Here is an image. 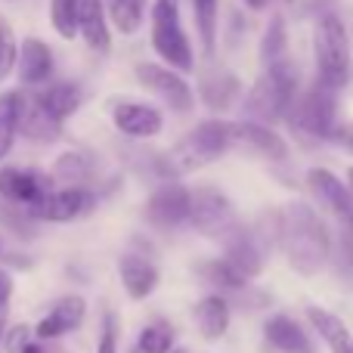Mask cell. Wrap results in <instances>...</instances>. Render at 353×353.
<instances>
[{"label": "cell", "instance_id": "obj_1", "mask_svg": "<svg viewBox=\"0 0 353 353\" xmlns=\"http://www.w3.org/2000/svg\"><path fill=\"white\" fill-rule=\"evenodd\" d=\"M276 242L301 276H316L332 261V236L319 214L304 201H292L276 214Z\"/></svg>", "mask_w": 353, "mask_h": 353}, {"label": "cell", "instance_id": "obj_2", "mask_svg": "<svg viewBox=\"0 0 353 353\" xmlns=\"http://www.w3.org/2000/svg\"><path fill=\"white\" fill-rule=\"evenodd\" d=\"M230 121H217V118H208V121L195 124L180 143H174L165 155L159 159V174L165 180H176V176H186L201 171L205 165L217 161L223 152H230Z\"/></svg>", "mask_w": 353, "mask_h": 353}, {"label": "cell", "instance_id": "obj_3", "mask_svg": "<svg viewBox=\"0 0 353 353\" xmlns=\"http://www.w3.org/2000/svg\"><path fill=\"white\" fill-rule=\"evenodd\" d=\"M298 84H301L298 65L288 56L270 62L267 72L257 78V84L245 97L248 121H261V124L282 121L288 115V109L294 105V99H298Z\"/></svg>", "mask_w": 353, "mask_h": 353}, {"label": "cell", "instance_id": "obj_4", "mask_svg": "<svg viewBox=\"0 0 353 353\" xmlns=\"http://www.w3.org/2000/svg\"><path fill=\"white\" fill-rule=\"evenodd\" d=\"M313 56L316 81L332 90H341L350 81V34L335 12H323L313 28Z\"/></svg>", "mask_w": 353, "mask_h": 353}, {"label": "cell", "instance_id": "obj_5", "mask_svg": "<svg viewBox=\"0 0 353 353\" xmlns=\"http://www.w3.org/2000/svg\"><path fill=\"white\" fill-rule=\"evenodd\" d=\"M149 22H152V50L159 53V59L174 72H192L195 53L192 41L180 25L176 0H155L149 6Z\"/></svg>", "mask_w": 353, "mask_h": 353}, {"label": "cell", "instance_id": "obj_6", "mask_svg": "<svg viewBox=\"0 0 353 353\" xmlns=\"http://www.w3.org/2000/svg\"><path fill=\"white\" fill-rule=\"evenodd\" d=\"M338 90L313 81L307 93H298L294 105L288 109L285 121L298 130L304 140L310 143H325L335 137V118H338Z\"/></svg>", "mask_w": 353, "mask_h": 353}, {"label": "cell", "instance_id": "obj_7", "mask_svg": "<svg viewBox=\"0 0 353 353\" xmlns=\"http://www.w3.org/2000/svg\"><path fill=\"white\" fill-rule=\"evenodd\" d=\"M189 223L201 232V236L214 239V242H230L242 226L236 220V211H232L230 199H226L220 189L201 186L195 192H189Z\"/></svg>", "mask_w": 353, "mask_h": 353}, {"label": "cell", "instance_id": "obj_8", "mask_svg": "<svg viewBox=\"0 0 353 353\" xmlns=\"http://www.w3.org/2000/svg\"><path fill=\"white\" fill-rule=\"evenodd\" d=\"M134 78L140 81L149 93L165 99V103L171 105L174 112H180V115H189V112L195 109L192 87H189L186 78H183L180 72H174V68L161 65V62H140V65L134 68Z\"/></svg>", "mask_w": 353, "mask_h": 353}, {"label": "cell", "instance_id": "obj_9", "mask_svg": "<svg viewBox=\"0 0 353 353\" xmlns=\"http://www.w3.org/2000/svg\"><path fill=\"white\" fill-rule=\"evenodd\" d=\"M97 205V195L87 186H62V189H50L34 208H28V214L41 223H72V220L84 217L93 211Z\"/></svg>", "mask_w": 353, "mask_h": 353}, {"label": "cell", "instance_id": "obj_10", "mask_svg": "<svg viewBox=\"0 0 353 353\" xmlns=\"http://www.w3.org/2000/svg\"><path fill=\"white\" fill-rule=\"evenodd\" d=\"M230 146L245 149V152L261 155V159H270V161H285L288 159L285 140H282L270 124L248 121V118H245V121L230 124Z\"/></svg>", "mask_w": 353, "mask_h": 353}, {"label": "cell", "instance_id": "obj_11", "mask_svg": "<svg viewBox=\"0 0 353 353\" xmlns=\"http://www.w3.org/2000/svg\"><path fill=\"white\" fill-rule=\"evenodd\" d=\"M53 189V180L41 171L28 168H0V199L19 208H34Z\"/></svg>", "mask_w": 353, "mask_h": 353}, {"label": "cell", "instance_id": "obj_12", "mask_svg": "<svg viewBox=\"0 0 353 353\" xmlns=\"http://www.w3.org/2000/svg\"><path fill=\"white\" fill-rule=\"evenodd\" d=\"M189 217V189L176 180H168L149 195L146 201V220L159 230H174L186 223Z\"/></svg>", "mask_w": 353, "mask_h": 353}, {"label": "cell", "instance_id": "obj_13", "mask_svg": "<svg viewBox=\"0 0 353 353\" xmlns=\"http://www.w3.org/2000/svg\"><path fill=\"white\" fill-rule=\"evenodd\" d=\"M112 121H115V128L121 130L124 137H130V140H152V137H159L161 128H165V118H161V112L155 109V105L130 103V99L115 103Z\"/></svg>", "mask_w": 353, "mask_h": 353}, {"label": "cell", "instance_id": "obj_14", "mask_svg": "<svg viewBox=\"0 0 353 353\" xmlns=\"http://www.w3.org/2000/svg\"><path fill=\"white\" fill-rule=\"evenodd\" d=\"M84 316H87L84 298L65 294V298H59L53 307H50V313L31 329V335H34L37 341H53V338H62V335H68V332H74L81 323H84Z\"/></svg>", "mask_w": 353, "mask_h": 353}, {"label": "cell", "instance_id": "obj_15", "mask_svg": "<svg viewBox=\"0 0 353 353\" xmlns=\"http://www.w3.org/2000/svg\"><path fill=\"white\" fill-rule=\"evenodd\" d=\"M118 276H121V285L130 301H146L161 282L159 267H155L146 254H140V251L121 254V261H118Z\"/></svg>", "mask_w": 353, "mask_h": 353}, {"label": "cell", "instance_id": "obj_16", "mask_svg": "<svg viewBox=\"0 0 353 353\" xmlns=\"http://www.w3.org/2000/svg\"><path fill=\"white\" fill-rule=\"evenodd\" d=\"M16 68H19V81L25 87H41L53 78V50L41 41V37H25L19 43V56H16Z\"/></svg>", "mask_w": 353, "mask_h": 353}, {"label": "cell", "instance_id": "obj_17", "mask_svg": "<svg viewBox=\"0 0 353 353\" xmlns=\"http://www.w3.org/2000/svg\"><path fill=\"white\" fill-rule=\"evenodd\" d=\"M78 34L84 37V43L90 50H97V53H109L112 50V28H109V16H105L103 0H81Z\"/></svg>", "mask_w": 353, "mask_h": 353}, {"label": "cell", "instance_id": "obj_18", "mask_svg": "<svg viewBox=\"0 0 353 353\" xmlns=\"http://www.w3.org/2000/svg\"><path fill=\"white\" fill-rule=\"evenodd\" d=\"M307 183H310L313 195L335 214V220H344L350 214L353 195H350L347 183H341L332 171H325V168H313V171L307 174Z\"/></svg>", "mask_w": 353, "mask_h": 353}, {"label": "cell", "instance_id": "obj_19", "mask_svg": "<svg viewBox=\"0 0 353 353\" xmlns=\"http://www.w3.org/2000/svg\"><path fill=\"white\" fill-rule=\"evenodd\" d=\"M223 251H226L223 261L230 263V267H236L248 282L254 279V276H261V270H263V245L257 242L254 232L239 230L230 242H223Z\"/></svg>", "mask_w": 353, "mask_h": 353}, {"label": "cell", "instance_id": "obj_20", "mask_svg": "<svg viewBox=\"0 0 353 353\" xmlns=\"http://www.w3.org/2000/svg\"><path fill=\"white\" fill-rule=\"evenodd\" d=\"M19 134L28 137L31 143H53L59 140L62 124L41 105L37 97H22V112H19Z\"/></svg>", "mask_w": 353, "mask_h": 353}, {"label": "cell", "instance_id": "obj_21", "mask_svg": "<svg viewBox=\"0 0 353 353\" xmlns=\"http://www.w3.org/2000/svg\"><path fill=\"white\" fill-rule=\"evenodd\" d=\"M263 335H267V341L279 353H316L310 344V335L292 316H285V313L270 316L267 325H263Z\"/></svg>", "mask_w": 353, "mask_h": 353}, {"label": "cell", "instance_id": "obj_22", "mask_svg": "<svg viewBox=\"0 0 353 353\" xmlns=\"http://www.w3.org/2000/svg\"><path fill=\"white\" fill-rule=\"evenodd\" d=\"M34 97L41 99V105L59 124H65L68 118H72L74 112L81 109V99H84V97H81V87L72 84V81H56V84L43 87L41 93H34Z\"/></svg>", "mask_w": 353, "mask_h": 353}, {"label": "cell", "instance_id": "obj_23", "mask_svg": "<svg viewBox=\"0 0 353 353\" xmlns=\"http://www.w3.org/2000/svg\"><path fill=\"white\" fill-rule=\"evenodd\" d=\"M195 325L208 341H220L230 329V301L220 294H208L195 304Z\"/></svg>", "mask_w": 353, "mask_h": 353}, {"label": "cell", "instance_id": "obj_24", "mask_svg": "<svg viewBox=\"0 0 353 353\" xmlns=\"http://www.w3.org/2000/svg\"><path fill=\"white\" fill-rule=\"evenodd\" d=\"M199 97H201V103H205L208 109L226 112L239 99V78L236 74H230V72H223V68H217V72H211V74L201 78Z\"/></svg>", "mask_w": 353, "mask_h": 353}, {"label": "cell", "instance_id": "obj_25", "mask_svg": "<svg viewBox=\"0 0 353 353\" xmlns=\"http://www.w3.org/2000/svg\"><path fill=\"white\" fill-rule=\"evenodd\" d=\"M195 276H199L201 282H208V285L220 288V292L242 294L245 288H248V279H245L236 267H230L223 257H214V261L208 257V261H201L199 267H195Z\"/></svg>", "mask_w": 353, "mask_h": 353}, {"label": "cell", "instance_id": "obj_26", "mask_svg": "<svg viewBox=\"0 0 353 353\" xmlns=\"http://www.w3.org/2000/svg\"><path fill=\"white\" fill-rule=\"evenodd\" d=\"M105 3V16L115 25L121 34H137L146 19L149 0H103Z\"/></svg>", "mask_w": 353, "mask_h": 353}, {"label": "cell", "instance_id": "obj_27", "mask_svg": "<svg viewBox=\"0 0 353 353\" xmlns=\"http://www.w3.org/2000/svg\"><path fill=\"white\" fill-rule=\"evenodd\" d=\"M22 97L25 93L10 90L0 93V161L12 152V143L19 137V112H22Z\"/></svg>", "mask_w": 353, "mask_h": 353}, {"label": "cell", "instance_id": "obj_28", "mask_svg": "<svg viewBox=\"0 0 353 353\" xmlns=\"http://www.w3.org/2000/svg\"><path fill=\"white\" fill-rule=\"evenodd\" d=\"M307 319H310L313 332H316V335L323 338L325 344H329V350L353 338V335H350V329H347V323H344V319L338 316V313L325 310V307H307Z\"/></svg>", "mask_w": 353, "mask_h": 353}, {"label": "cell", "instance_id": "obj_29", "mask_svg": "<svg viewBox=\"0 0 353 353\" xmlns=\"http://www.w3.org/2000/svg\"><path fill=\"white\" fill-rule=\"evenodd\" d=\"M93 174V161L90 155H81V152H65L56 159L53 174L50 180L53 183H68V186H84Z\"/></svg>", "mask_w": 353, "mask_h": 353}, {"label": "cell", "instance_id": "obj_30", "mask_svg": "<svg viewBox=\"0 0 353 353\" xmlns=\"http://www.w3.org/2000/svg\"><path fill=\"white\" fill-rule=\"evenodd\" d=\"M192 16L201 50H205V56H211L217 47V0H192Z\"/></svg>", "mask_w": 353, "mask_h": 353}, {"label": "cell", "instance_id": "obj_31", "mask_svg": "<svg viewBox=\"0 0 353 353\" xmlns=\"http://www.w3.org/2000/svg\"><path fill=\"white\" fill-rule=\"evenodd\" d=\"M78 10L81 0H50V22H53V31L62 41L78 37Z\"/></svg>", "mask_w": 353, "mask_h": 353}, {"label": "cell", "instance_id": "obj_32", "mask_svg": "<svg viewBox=\"0 0 353 353\" xmlns=\"http://www.w3.org/2000/svg\"><path fill=\"white\" fill-rule=\"evenodd\" d=\"M0 226L10 230L12 236H19V239H34L37 236V220L31 217L25 208L10 205V201H3V199H0Z\"/></svg>", "mask_w": 353, "mask_h": 353}, {"label": "cell", "instance_id": "obj_33", "mask_svg": "<svg viewBox=\"0 0 353 353\" xmlns=\"http://www.w3.org/2000/svg\"><path fill=\"white\" fill-rule=\"evenodd\" d=\"M285 47H288L285 22H282V16H273V19H270V25H267V31H263V41H261V59H263V65L282 59V56H285Z\"/></svg>", "mask_w": 353, "mask_h": 353}, {"label": "cell", "instance_id": "obj_34", "mask_svg": "<svg viewBox=\"0 0 353 353\" xmlns=\"http://www.w3.org/2000/svg\"><path fill=\"white\" fill-rule=\"evenodd\" d=\"M174 350V329L168 323H152L140 335V353H171Z\"/></svg>", "mask_w": 353, "mask_h": 353}, {"label": "cell", "instance_id": "obj_35", "mask_svg": "<svg viewBox=\"0 0 353 353\" xmlns=\"http://www.w3.org/2000/svg\"><path fill=\"white\" fill-rule=\"evenodd\" d=\"M16 56H19V41L12 34L10 22L0 19V81L10 78V72L16 68Z\"/></svg>", "mask_w": 353, "mask_h": 353}, {"label": "cell", "instance_id": "obj_36", "mask_svg": "<svg viewBox=\"0 0 353 353\" xmlns=\"http://www.w3.org/2000/svg\"><path fill=\"white\" fill-rule=\"evenodd\" d=\"M335 257L344 270H353V208L344 220H338V248Z\"/></svg>", "mask_w": 353, "mask_h": 353}, {"label": "cell", "instance_id": "obj_37", "mask_svg": "<svg viewBox=\"0 0 353 353\" xmlns=\"http://www.w3.org/2000/svg\"><path fill=\"white\" fill-rule=\"evenodd\" d=\"M28 341H31V325H10V329H3V335H0V350L19 353Z\"/></svg>", "mask_w": 353, "mask_h": 353}, {"label": "cell", "instance_id": "obj_38", "mask_svg": "<svg viewBox=\"0 0 353 353\" xmlns=\"http://www.w3.org/2000/svg\"><path fill=\"white\" fill-rule=\"evenodd\" d=\"M97 353H118V319H115V313H105L103 316V335H99Z\"/></svg>", "mask_w": 353, "mask_h": 353}, {"label": "cell", "instance_id": "obj_39", "mask_svg": "<svg viewBox=\"0 0 353 353\" xmlns=\"http://www.w3.org/2000/svg\"><path fill=\"white\" fill-rule=\"evenodd\" d=\"M12 276L0 267V335L6 329V316H10V298H12Z\"/></svg>", "mask_w": 353, "mask_h": 353}, {"label": "cell", "instance_id": "obj_40", "mask_svg": "<svg viewBox=\"0 0 353 353\" xmlns=\"http://www.w3.org/2000/svg\"><path fill=\"white\" fill-rule=\"evenodd\" d=\"M19 353H43V341H28Z\"/></svg>", "mask_w": 353, "mask_h": 353}, {"label": "cell", "instance_id": "obj_41", "mask_svg": "<svg viewBox=\"0 0 353 353\" xmlns=\"http://www.w3.org/2000/svg\"><path fill=\"white\" fill-rule=\"evenodd\" d=\"M332 353H353V338L344 344H338V347H332Z\"/></svg>", "mask_w": 353, "mask_h": 353}, {"label": "cell", "instance_id": "obj_42", "mask_svg": "<svg viewBox=\"0 0 353 353\" xmlns=\"http://www.w3.org/2000/svg\"><path fill=\"white\" fill-rule=\"evenodd\" d=\"M245 6H251V10H263V6H267V0H245Z\"/></svg>", "mask_w": 353, "mask_h": 353}, {"label": "cell", "instance_id": "obj_43", "mask_svg": "<svg viewBox=\"0 0 353 353\" xmlns=\"http://www.w3.org/2000/svg\"><path fill=\"white\" fill-rule=\"evenodd\" d=\"M341 140H344V146H347L350 152H353V130H347V134H341Z\"/></svg>", "mask_w": 353, "mask_h": 353}, {"label": "cell", "instance_id": "obj_44", "mask_svg": "<svg viewBox=\"0 0 353 353\" xmlns=\"http://www.w3.org/2000/svg\"><path fill=\"white\" fill-rule=\"evenodd\" d=\"M347 189H350V195H353V168L347 171Z\"/></svg>", "mask_w": 353, "mask_h": 353}, {"label": "cell", "instance_id": "obj_45", "mask_svg": "<svg viewBox=\"0 0 353 353\" xmlns=\"http://www.w3.org/2000/svg\"><path fill=\"white\" fill-rule=\"evenodd\" d=\"M171 353H189V350H186V347H174Z\"/></svg>", "mask_w": 353, "mask_h": 353}, {"label": "cell", "instance_id": "obj_46", "mask_svg": "<svg viewBox=\"0 0 353 353\" xmlns=\"http://www.w3.org/2000/svg\"><path fill=\"white\" fill-rule=\"evenodd\" d=\"M0 254H3V239H0Z\"/></svg>", "mask_w": 353, "mask_h": 353}, {"label": "cell", "instance_id": "obj_47", "mask_svg": "<svg viewBox=\"0 0 353 353\" xmlns=\"http://www.w3.org/2000/svg\"><path fill=\"white\" fill-rule=\"evenodd\" d=\"M0 353H3V350H0Z\"/></svg>", "mask_w": 353, "mask_h": 353}, {"label": "cell", "instance_id": "obj_48", "mask_svg": "<svg viewBox=\"0 0 353 353\" xmlns=\"http://www.w3.org/2000/svg\"><path fill=\"white\" fill-rule=\"evenodd\" d=\"M134 353H137V350H134Z\"/></svg>", "mask_w": 353, "mask_h": 353}]
</instances>
